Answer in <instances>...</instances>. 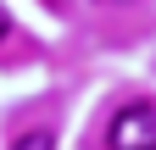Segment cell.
Here are the masks:
<instances>
[{
	"label": "cell",
	"instance_id": "cell-1",
	"mask_svg": "<svg viewBox=\"0 0 156 150\" xmlns=\"http://www.w3.org/2000/svg\"><path fill=\"white\" fill-rule=\"evenodd\" d=\"M106 145H112V150H156V106H145V100L123 106V111L112 117Z\"/></svg>",
	"mask_w": 156,
	"mask_h": 150
},
{
	"label": "cell",
	"instance_id": "cell-2",
	"mask_svg": "<svg viewBox=\"0 0 156 150\" xmlns=\"http://www.w3.org/2000/svg\"><path fill=\"white\" fill-rule=\"evenodd\" d=\"M11 150H56V139L45 134V128H34V134H23V139H17Z\"/></svg>",
	"mask_w": 156,
	"mask_h": 150
},
{
	"label": "cell",
	"instance_id": "cell-3",
	"mask_svg": "<svg viewBox=\"0 0 156 150\" xmlns=\"http://www.w3.org/2000/svg\"><path fill=\"white\" fill-rule=\"evenodd\" d=\"M0 39H6V11H0Z\"/></svg>",
	"mask_w": 156,
	"mask_h": 150
}]
</instances>
